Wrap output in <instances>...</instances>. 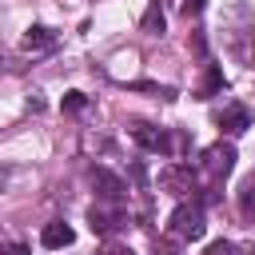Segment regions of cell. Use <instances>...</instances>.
Wrapping results in <instances>:
<instances>
[{"mask_svg": "<svg viewBox=\"0 0 255 255\" xmlns=\"http://www.w3.org/2000/svg\"><path fill=\"white\" fill-rule=\"evenodd\" d=\"M64 108H68V112H80V108H84V92H68V96H64Z\"/></svg>", "mask_w": 255, "mask_h": 255, "instance_id": "cell-17", "label": "cell"}, {"mask_svg": "<svg viewBox=\"0 0 255 255\" xmlns=\"http://www.w3.org/2000/svg\"><path fill=\"white\" fill-rule=\"evenodd\" d=\"M215 128H219L223 135H243V131L251 128V112H247L243 104H223V108L215 112Z\"/></svg>", "mask_w": 255, "mask_h": 255, "instance_id": "cell-8", "label": "cell"}, {"mask_svg": "<svg viewBox=\"0 0 255 255\" xmlns=\"http://www.w3.org/2000/svg\"><path fill=\"white\" fill-rule=\"evenodd\" d=\"M219 40H223V52L243 64V68H255V12L247 4H227L223 16H219Z\"/></svg>", "mask_w": 255, "mask_h": 255, "instance_id": "cell-1", "label": "cell"}, {"mask_svg": "<svg viewBox=\"0 0 255 255\" xmlns=\"http://www.w3.org/2000/svg\"><path fill=\"white\" fill-rule=\"evenodd\" d=\"M88 227L96 235H116L120 227H128V211L124 203H108V199H96L88 207Z\"/></svg>", "mask_w": 255, "mask_h": 255, "instance_id": "cell-5", "label": "cell"}, {"mask_svg": "<svg viewBox=\"0 0 255 255\" xmlns=\"http://www.w3.org/2000/svg\"><path fill=\"white\" fill-rule=\"evenodd\" d=\"M203 68H207V72H203V84L195 88V96H199V100H207V96H215V92L223 88V72H219L215 64H203Z\"/></svg>", "mask_w": 255, "mask_h": 255, "instance_id": "cell-12", "label": "cell"}, {"mask_svg": "<svg viewBox=\"0 0 255 255\" xmlns=\"http://www.w3.org/2000/svg\"><path fill=\"white\" fill-rule=\"evenodd\" d=\"M239 215H243V223L255 227V175H247L239 183Z\"/></svg>", "mask_w": 255, "mask_h": 255, "instance_id": "cell-11", "label": "cell"}, {"mask_svg": "<svg viewBox=\"0 0 255 255\" xmlns=\"http://www.w3.org/2000/svg\"><path fill=\"white\" fill-rule=\"evenodd\" d=\"M0 255H32L24 243H0Z\"/></svg>", "mask_w": 255, "mask_h": 255, "instance_id": "cell-18", "label": "cell"}, {"mask_svg": "<svg viewBox=\"0 0 255 255\" xmlns=\"http://www.w3.org/2000/svg\"><path fill=\"white\" fill-rule=\"evenodd\" d=\"M231 167H235V147L231 143H211V147H203L199 151V163H195V175L203 179V187H207V195L215 199L219 195V187H223V179L231 175Z\"/></svg>", "mask_w": 255, "mask_h": 255, "instance_id": "cell-2", "label": "cell"}, {"mask_svg": "<svg viewBox=\"0 0 255 255\" xmlns=\"http://www.w3.org/2000/svg\"><path fill=\"white\" fill-rule=\"evenodd\" d=\"M203 231H207V215H203V203H199V199H183V203L167 215V235L179 239V243L203 239Z\"/></svg>", "mask_w": 255, "mask_h": 255, "instance_id": "cell-3", "label": "cell"}, {"mask_svg": "<svg viewBox=\"0 0 255 255\" xmlns=\"http://www.w3.org/2000/svg\"><path fill=\"white\" fill-rule=\"evenodd\" d=\"M159 187L171 191V195H187V191L199 187V175H195L191 163H167V167L159 171Z\"/></svg>", "mask_w": 255, "mask_h": 255, "instance_id": "cell-6", "label": "cell"}, {"mask_svg": "<svg viewBox=\"0 0 255 255\" xmlns=\"http://www.w3.org/2000/svg\"><path fill=\"white\" fill-rule=\"evenodd\" d=\"M88 179H92V187H96V199H108V203H124V199H128V183H124L116 171H108V167H92Z\"/></svg>", "mask_w": 255, "mask_h": 255, "instance_id": "cell-7", "label": "cell"}, {"mask_svg": "<svg viewBox=\"0 0 255 255\" xmlns=\"http://www.w3.org/2000/svg\"><path fill=\"white\" fill-rule=\"evenodd\" d=\"M131 139L155 155H175V147H179V135H171L167 128H155L147 120H131Z\"/></svg>", "mask_w": 255, "mask_h": 255, "instance_id": "cell-4", "label": "cell"}, {"mask_svg": "<svg viewBox=\"0 0 255 255\" xmlns=\"http://www.w3.org/2000/svg\"><path fill=\"white\" fill-rule=\"evenodd\" d=\"M40 239H44V247H52V251H56V247H72V243H76V231H72L64 219H52V223L44 227V235H40Z\"/></svg>", "mask_w": 255, "mask_h": 255, "instance_id": "cell-10", "label": "cell"}, {"mask_svg": "<svg viewBox=\"0 0 255 255\" xmlns=\"http://www.w3.org/2000/svg\"><path fill=\"white\" fill-rule=\"evenodd\" d=\"M147 36H163V4L159 0H151L147 4V12H143V24H139Z\"/></svg>", "mask_w": 255, "mask_h": 255, "instance_id": "cell-13", "label": "cell"}, {"mask_svg": "<svg viewBox=\"0 0 255 255\" xmlns=\"http://www.w3.org/2000/svg\"><path fill=\"white\" fill-rule=\"evenodd\" d=\"M56 40H60V36H56L48 24H32V28L24 32L20 48H24V52H52V48H56Z\"/></svg>", "mask_w": 255, "mask_h": 255, "instance_id": "cell-9", "label": "cell"}, {"mask_svg": "<svg viewBox=\"0 0 255 255\" xmlns=\"http://www.w3.org/2000/svg\"><path fill=\"white\" fill-rule=\"evenodd\" d=\"M0 64H4V60H0Z\"/></svg>", "mask_w": 255, "mask_h": 255, "instance_id": "cell-19", "label": "cell"}, {"mask_svg": "<svg viewBox=\"0 0 255 255\" xmlns=\"http://www.w3.org/2000/svg\"><path fill=\"white\" fill-rule=\"evenodd\" d=\"M167 4H171L179 16H187V20H191V16H199V12L207 8V0H167Z\"/></svg>", "mask_w": 255, "mask_h": 255, "instance_id": "cell-14", "label": "cell"}, {"mask_svg": "<svg viewBox=\"0 0 255 255\" xmlns=\"http://www.w3.org/2000/svg\"><path fill=\"white\" fill-rule=\"evenodd\" d=\"M96 255H135V251H131L128 243H104V247H100Z\"/></svg>", "mask_w": 255, "mask_h": 255, "instance_id": "cell-16", "label": "cell"}, {"mask_svg": "<svg viewBox=\"0 0 255 255\" xmlns=\"http://www.w3.org/2000/svg\"><path fill=\"white\" fill-rule=\"evenodd\" d=\"M203 255H239V247H235V243H227V239H215Z\"/></svg>", "mask_w": 255, "mask_h": 255, "instance_id": "cell-15", "label": "cell"}]
</instances>
